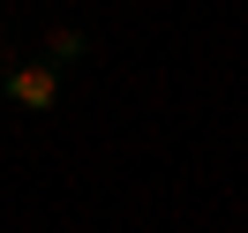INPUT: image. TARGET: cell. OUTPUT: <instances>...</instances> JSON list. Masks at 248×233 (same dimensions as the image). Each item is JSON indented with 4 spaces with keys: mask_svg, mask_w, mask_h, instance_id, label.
Segmentation results:
<instances>
[{
    "mask_svg": "<svg viewBox=\"0 0 248 233\" xmlns=\"http://www.w3.org/2000/svg\"><path fill=\"white\" fill-rule=\"evenodd\" d=\"M8 98H16L23 113H53V106H61V61H23V68H8Z\"/></svg>",
    "mask_w": 248,
    "mask_h": 233,
    "instance_id": "6da1fadb",
    "label": "cell"
},
{
    "mask_svg": "<svg viewBox=\"0 0 248 233\" xmlns=\"http://www.w3.org/2000/svg\"><path fill=\"white\" fill-rule=\"evenodd\" d=\"M0 98H8V76H0Z\"/></svg>",
    "mask_w": 248,
    "mask_h": 233,
    "instance_id": "3957f363",
    "label": "cell"
},
{
    "mask_svg": "<svg viewBox=\"0 0 248 233\" xmlns=\"http://www.w3.org/2000/svg\"><path fill=\"white\" fill-rule=\"evenodd\" d=\"M46 53H53V61H83V53H91V38H83V31H68V23H61V31L46 38Z\"/></svg>",
    "mask_w": 248,
    "mask_h": 233,
    "instance_id": "7a4b0ae2",
    "label": "cell"
}]
</instances>
